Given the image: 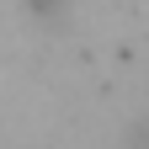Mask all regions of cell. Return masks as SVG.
Wrapping results in <instances>:
<instances>
[{"instance_id": "cell-1", "label": "cell", "mask_w": 149, "mask_h": 149, "mask_svg": "<svg viewBox=\"0 0 149 149\" xmlns=\"http://www.w3.org/2000/svg\"><path fill=\"white\" fill-rule=\"evenodd\" d=\"M133 149H149V117H144V123L133 128Z\"/></svg>"}]
</instances>
